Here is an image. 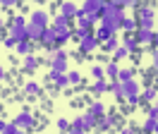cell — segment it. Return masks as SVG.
Wrapping results in <instances>:
<instances>
[{
	"label": "cell",
	"mask_w": 158,
	"mask_h": 134,
	"mask_svg": "<svg viewBox=\"0 0 158 134\" xmlns=\"http://www.w3.org/2000/svg\"><path fill=\"white\" fill-rule=\"evenodd\" d=\"M27 19H24V15H17V17L10 22V27H7V36H12L17 43H22V41H29V34H27Z\"/></svg>",
	"instance_id": "6da1fadb"
},
{
	"label": "cell",
	"mask_w": 158,
	"mask_h": 134,
	"mask_svg": "<svg viewBox=\"0 0 158 134\" xmlns=\"http://www.w3.org/2000/svg\"><path fill=\"white\" fill-rule=\"evenodd\" d=\"M29 19H31L29 24H34V27H39V29H48V22H50V17H48L46 10H34Z\"/></svg>",
	"instance_id": "7a4b0ae2"
},
{
	"label": "cell",
	"mask_w": 158,
	"mask_h": 134,
	"mask_svg": "<svg viewBox=\"0 0 158 134\" xmlns=\"http://www.w3.org/2000/svg\"><path fill=\"white\" fill-rule=\"evenodd\" d=\"M12 124L27 132V129H29L31 124H34V117H31V113H29V110H22V113L17 115V117H15V122H12Z\"/></svg>",
	"instance_id": "3957f363"
},
{
	"label": "cell",
	"mask_w": 158,
	"mask_h": 134,
	"mask_svg": "<svg viewBox=\"0 0 158 134\" xmlns=\"http://www.w3.org/2000/svg\"><path fill=\"white\" fill-rule=\"evenodd\" d=\"M115 124H118V117H115V115H103V117H98V124H96L94 132H106V129L115 127Z\"/></svg>",
	"instance_id": "277c9868"
},
{
	"label": "cell",
	"mask_w": 158,
	"mask_h": 134,
	"mask_svg": "<svg viewBox=\"0 0 158 134\" xmlns=\"http://www.w3.org/2000/svg\"><path fill=\"white\" fill-rule=\"evenodd\" d=\"M50 72H60V74H67V57H58L53 55V60H50Z\"/></svg>",
	"instance_id": "5b68a950"
},
{
	"label": "cell",
	"mask_w": 158,
	"mask_h": 134,
	"mask_svg": "<svg viewBox=\"0 0 158 134\" xmlns=\"http://www.w3.org/2000/svg\"><path fill=\"white\" fill-rule=\"evenodd\" d=\"M98 46H101V43L94 38V34H91V36H86L84 41H79V50H81V53H86V55H89V53H94Z\"/></svg>",
	"instance_id": "8992f818"
},
{
	"label": "cell",
	"mask_w": 158,
	"mask_h": 134,
	"mask_svg": "<svg viewBox=\"0 0 158 134\" xmlns=\"http://www.w3.org/2000/svg\"><path fill=\"white\" fill-rule=\"evenodd\" d=\"M137 15H139L137 22H153V17H156V10L148 7V5H139V7H137Z\"/></svg>",
	"instance_id": "52a82bcc"
},
{
	"label": "cell",
	"mask_w": 158,
	"mask_h": 134,
	"mask_svg": "<svg viewBox=\"0 0 158 134\" xmlns=\"http://www.w3.org/2000/svg\"><path fill=\"white\" fill-rule=\"evenodd\" d=\"M41 43H43V46H48V48L58 46V36H55V31H53V27L43 29V34H41Z\"/></svg>",
	"instance_id": "ba28073f"
},
{
	"label": "cell",
	"mask_w": 158,
	"mask_h": 134,
	"mask_svg": "<svg viewBox=\"0 0 158 134\" xmlns=\"http://www.w3.org/2000/svg\"><path fill=\"white\" fill-rule=\"evenodd\" d=\"M46 79H50V82L58 86V89H67V86H69L67 74H60V72H48V77H46Z\"/></svg>",
	"instance_id": "9c48e42d"
},
{
	"label": "cell",
	"mask_w": 158,
	"mask_h": 134,
	"mask_svg": "<svg viewBox=\"0 0 158 134\" xmlns=\"http://www.w3.org/2000/svg\"><path fill=\"white\" fill-rule=\"evenodd\" d=\"M77 12H79V7L74 5V2H60V15L62 17H67V19H77Z\"/></svg>",
	"instance_id": "30bf717a"
},
{
	"label": "cell",
	"mask_w": 158,
	"mask_h": 134,
	"mask_svg": "<svg viewBox=\"0 0 158 134\" xmlns=\"http://www.w3.org/2000/svg\"><path fill=\"white\" fill-rule=\"evenodd\" d=\"M125 98L127 96H141V86H139V82L137 79H129V82H125Z\"/></svg>",
	"instance_id": "8fae6325"
},
{
	"label": "cell",
	"mask_w": 158,
	"mask_h": 134,
	"mask_svg": "<svg viewBox=\"0 0 158 134\" xmlns=\"http://www.w3.org/2000/svg\"><path fill=\"white\" fill-rule=\"evenodd\" d=\"M81 122H84V132H86V129H96V124H98V117H96L94 113H89V110H86V113L81 115Z\"/></svg>",
	"instance_id": "7c38bea8"
},
{
	"label": "cell",
	"mask_w": 158,
	"mask_h": 134,
	"mask_svg": "<svg viewBox=\"0 0 158 134\" xmlns=\"http://www.w3.org/2000/svg\"><path fill=\"white\" fill-rule=\"evenodd\" d=\"M137 43H139V46H151V43H153V31L139 29V31H137Z\"/></svg>",
	"instance_id": "4fadbf2b"
},
{
	"label": "cell",
	"mask_w": 158,
	"mask_h": 134,
	"mask_svg": "<svg viewBox=\"0 0 158 134\" xmlns=\"http://www.w3.org/2000/svg\"><path fill=\"white\" fill-rule=\"evenodd\" d=\"M22 67H24L27 72H34V69L39 67V57L34 55V53H29L27 57H22Z\"/></svg>",
	"instance_id": "5bb4252c"
},
{
	"label": "cell",
	"mask_w": 158,
	"mask_h": 134,
	"mask_svg": "<svg viewBox=\"0 0 158 134\" xmlns=\"http://www.w3.org/2000/svg\"><path fill=\"white\" fill-rule=\"evenodd\" d=\"M108 84H110V89H108V91H110L113 96H115L118 101H120V98H125V86H122V82L113 79V82H108Z\"/></svg>",
	"instance_id": "9a60e30c"
},
{
	"label": "cell",
	"mask_w": 158,
	"mask_h": 134,
	"mask_svg": "<svg viewBox=\"0 0 158 134\" xmlns=\"http://www.w3.org/2000/svg\"><path fill=\"white\" fill-rule=\"evenodd\" d=\"M122 31H127V34H137V31H139V22L134 17H125V19H122Z\"/></svg>",
	"instance_id": "2e32d148"
},
{
	"label": "cell",
	"mask_w": 158,
	"mask_h": 134,
	"mask_svg": "<svg viewBox=\"0 0 158 134\" xmlns=\"http://www.w3.org/2000/svg\"><path fill=\"white\" fill-rule=\"evenodd\" d=\"M89 113H94L96 117H103V115H106V103H103V101H91Z\"/></svg>",
	"instance_id": "e0dca14e"
},
{
	"label": "cell",
	"mask_w": 158,
	"mask_h": 134,
	"mask_svg": "<svg viewBox=\"0 0 158 134\" xmlns=\"http://www.w3.org/2000/svg\"><path fill=\"white\" fill-rule=\"evenodd\" d=\"M50 27H53V31H62V29H69V19H67V17H62V15L58 12V17L53 19V24H50Z\"/></svg>",
	"instance_id": "ac0fdd59"
},
{
	"label": "cell",
	"mask_w": 158,
	"mask_h": 134,
	"mask_svg": "<svg viewBox=\"0 0 158 134\" xmlns=\"http://www.w3.org/2000/svg\"><path fill=\"white\" fill-rule=\"evenodd\" d=\"M120 46H122V48H127L129 53H132V50H137V46H139V43H137V36H134V34H127V36L120 41Z\"/></svg>",
	"instance_id": "d6986e66"
},
{
	"label": "cell",
	"mask_w": 158,
	"mask_h": 134,
	"mask_svg": "<svg viewBox=\"0 0 158 134\" xmlns=\"http://www.w3.org/2000/svg\"><path fill=\"white\" fill-rule=\"evenodd\" d=\"M27 34H29V41H34V43H41V34H43V29L34 27V24H27Z\"/></svg>",
	"instance_id": "ffe728a7"
},
{
	"label": "cell",
	"mask_w": 158,
	"mask_h": 134,
	"mask_svg": "<svg viewBox=\"0 0 158 134\" xmlns=\"http://www.w3.org/2000/svg\"><path fill=\"white\" fill-rule=\"evenodd\" d=\"M156 98H158L156 86H148V89H144V91H141V101H146V103H156Z\"/></svg>",
	"instance_id": "44dd1931"
},
{
	"label": "cell",
	"mask_w": 158,
	"mask_h": 134,
	"mask_svg": "<svg viewBox=\"0 0 158 134\" xmlns=\"http://www.w3.org/2000/svg\"><path fill=\"white\" fill-rule=\"evenodd\" d=\"M110 36H113V34H110L108 29H103V27H96V31H94V38L98 41L101 46H103V43H106V41H108Z\"/></svg>",
	"instance_id": "7402d4cb"
},
{
	"label": "cell",
	"mask_w": 158,
	"mask_h": 134,
	"mask_svg": "<svg viewBox=\"0 0 158 134\" xmlns=\"http://www.w3.org/2000/svg\"><path fill=\"white\" fill-rule=\"evenodd\" d=\"M118 82H129V79H134V69H129V67H120V72H118V77H115Z\"/></svg>",
	"instance_id": "603a6c76"
},
{
	"label": "cell",
	"mask_w": 158,
	"mask_h": 134,
	"mask_svg": "<svg viewBox=\"0 0 158 134\" xmlns=\"http://www.w3.org/2000/svg\"><path fill=\"white\" fill-rule=\"evenodd\" d=\"M91 89H94V94H96V96H101V94H106V91H108V89H110V84H108V82H106V79H96Z\"/></svg>",
	"instance_id": "cb8c5ba5"
},
{
	"label": "cell",
	"mask_w": 158,
	"mask_h": 134,
	"mask_svg": "<svg viewBox=\"0 0 158 134\" xmlns=\"http://www.w3.org/2000/svg\"><path fill=\"white\" fill-rule=\"evenodd\" d=\"M15 50H17L22 57H27L31 50H34V43H31V41H22V43H17V48H15Z\"/></svg>",
	"instance_id": "d4e9b609"
},
{
	"label": "cell",
	"mask_w": 158,
	"mask_h": 134,
	"mask_svg": "<svg viewBox=\"0 0 158 134\" xmlns=\"http://www.w3.org/2000/svg\"><path fill=\"white\" fill-rule=\"evenodd\" d=\"M103 48H106L108 53H115V50H118V48H120V41H118V36H110L108 41L103 43Z\"/></svg>",
	"instance_id": "484cf974"
},
{
	"label": "cell",
	"mask_w": 158,
	"mask_h": 134,
	"mask_svg": "<svg viewBox=\"0 0 158 134\" xmlns=\"http://www.w3.org/2000/svg\"><path fill=\"white\" fill-rule=\"evenodd\" d=\"M118 72H120L118 62H113V60H110L108 65H106V77H108V79H115V77H118Z\"/></svg>",
	"instance_id": "4316f807"
},
{
	"label": "cell",
	"mask_w": 158,
	"mask_h": 134,
	"mask_svg": "<svg viewBox=\"0 0 158 134\" xmlns=\"http://www.w3.org/2000/svg\"><path fill=\"white\" fill-rule=\"evenodd\" d=\"M72 36L77 38V41H84L86 36H91V31H89V29H84V27H77V29H72Z\"/></svg>",
	"instance_id": "83f0119b"
},
{
	"label": "cell",
	"mask_w": 158,
	"mask_h": 134,
	"mask_svg": "<svg viewBox=\"0 0 158 134\" xmlns=\"http://www.w3.org/2000/svg\"><path fill=\"white\" fill-rule=\"evenodd\" d=\"M91 77H94V79H106V67H101L98 62L91 65Z\"/></svg>",
	"instance_id": "f1b7e54d"
},
{
	"label": "cell",
	"mask_w": 158,
	"mask_h": 134,
	"mask_svg": "<svg viewBox=\"0 0 158 134\" xmlns=\"http://www.w3.org/2000/svg\"><path fill=\"white\" fill-rule=\"evenodd\" d=\"M67 82L72 86H79V84H81V74H79L77 69H69V72H67Z\"/></svg>",
	"instance_id": "f546056e"
},
{
	"label": "cell",
	"mask_w": 158,
	"mask_h": 134,
	"mask_svg": "<svg viewBox=\"0 0 158 134\" xmlns=\"http://www.w3.org/2000/svg\"><path fill=\"white\" fill-rule=\"evenodd\" d=\"M55 36H58V43H67L69 38H72V29H62V31H55Z\"/></svg>",
	"instance_id": "4dcf8cb0"
},
{
	"label": "cell",
	"mask_w": 158,
	"mask_h": 134,
	"mask_svg": "<svg viewBox=\"0 0 158 134\" xmlns=\"http://www.w3.org/2000/svg\"><path fill=\"white\" fill-rule=\"evenodd\" d=\"M41 91V86L36 84V82H27V84H24V94H29V96H36Z\"/></svg>",
	"instance_id": "1f68e13d"
},
{
	"label": "cell",
	"mask_w": 158,
	"mask_h": 134,
	"mask_svg": "<svg viewBox=\"0 0 158 134\" xmlns=\"http://www.w3.org/2000/svg\"><path fill=\"white\" fill-rule=\"evenodd\" d=\"M127 55H129V50H127V48H122V46H120L118 50L113 53V57H110V60H113V62H118V60H122V57H127Z\"/></svg>",
	"instance_id": "d6a6232c"
},
{
	"label": "cell",
	"mask_w": 158,
	"mask_h": 134,
	"mask_svg": "<svg viewBox=\"0 0 158 134\" xmlns=\"http://www.w3.org/2000/svg\"><path fill=\"white\" fill-rule=\"evenodd\" d=\"M141 129H144L146 134H153V129H156V120L146 117V120H144V124H141Z\"/></svg>",
	"instance_id": "836d02e7"
},
{
	"label": "cell",
	"mask_w": 158,
	"mask_h": 134,
	"mask_svg": "<svg viewBox=\"0 0 158 134\" xmlns=\"http://www.w3.org/2000/svg\"><path fill=\"white\" fill-rule=\"evenodd\" d=\"M55 127H58L60 132H69V120H65V117H58V120H55Z\"/></svg>",
	"instance_id": "e575fe53"
},
{
	"label": "cell",
	"mask_w": 158,
	"mask_h": 134,
	"mask_svg": "<svg viewBox=\"0 0 158 134\" xmlns=\"http://www.w3.org/2000/svg\"><path fill=\"white\" fill-rule=\"evenodd\" d=\"M69 129H84V122H81V115H77V117H72V122H69Z\"/></svg>",
	"instance_id": "d590c367"
},
{
	"label": "cell",
	"mask_w": 158,
	"mask_h": 134,
	"mask_svg": "<svg viewBox=\"0 0 158 134\" xmlns=\"http://www.w3.org/2000/svg\"><path fill=\"white\" fill-rule=\"evenodd\" d=\"M2 134H27V132H24V129H19V127H15V124H10V127H7Z\"/></svg>",
	"instance_id": "8d00e7d4"
},
{
	"label": "cell",
	"mask_w": 158,
	"mask_h": 134,
	"mask_svg": "<svg viewBox=\"0 0 158 134\" xmlns=\"http://www.w3.org/2000/svg\"><path fill=\"white\" fill-rule=\"evenodd\" d=\"M127 103L129 105H141L144 101H141V96H127Z\"/></svg>",
	"instance_id": "74e56055"
},
{
	"label": "cell",
	"mask_w": 158,
	"mask_h": 134,
	"mask_svg": "<svg viewBox=\"0 0 158 134\" xmlns=\"http://www.w3.org/2000/svg\"><path fill=\"white\" fill-rule=\"evenodd\" d=\"M2 46H5V48H17V41H15L12 36H5V41H2Z\"/></svg>",
	"instance_id": "f35d334b"
},
{
	"label": "cell",
	"mask_w": 158,
	"mask_h": 134,
	"mask_svg": "<svg viewBox=\"0 0 158 134\" xmlns=\"http://www.w3.org/2000/svg\"><path fill=\"white\" fill-rule=\"evenodd\" d=\"M122 5H125V7H129V10H137V7H139L137 0H122Z\"/></svg>",
	"instance_id": "ab89813d"
},
{
	"label": "cell",
	"mask_w": 158,
	"mask_h": 134,
	"mask_svg": "<svg viewBox=\"0 0 158 134\" xmlns=\"http://www.w3.org/2000/svg\"><path fill=\"white\" fill-rule=\"evenodd\" d=\"M0 5H2V10H7V7H15V5H19V2H17V0H2Z\"/></svg>",
	"instance_id": "60d3db41"
},
{
	"label": "cell",
	"mask_w": 158,
	"mask_h": 134,
	"mask_svg": "<svg viewBox=\"0 0 158 134\" xmlns=\"http://www.w3.org/2000/svg\"><path fill=\"white\" fill-rule=\"evenodd\" d=\"M148 117H151V120H156V122H158V110L153 108V105L148 108Z\"/></svg>",
	"instance_id": "b9f144b4"
},
{
	"label": "cell",
	"mask_w": 158,
	"mask_h": 134,
	"mask_svg": "<svg viewBox=\"0 0 158 134\" xmlns=\"http://www.w3.org/2000/svg\"><path fill=\"white\" fill-rule=\"evenodd\" d=\"M120 134H137V129H134V127H122Z\"/></svg>",
	"instance_id": "7bdbcfd3"
},
{
	"label": "cell",
	"mask_w": 158,
	"mask_h": 134,
	"mask_svg": "<svg viewBox=\"0 0 158 134\" xmlns=\"http://www.w3.org/2000/svg\"><path fill=\"white\" fill-rule=\"evenodd\" d=\"M12 122H7V120H0V134L5 132V129H7V127H10Z\"/></svg>",
	"instance_id": "ee69618b"
},
{
	"label": "cell",
	"mask_w": 158,
	"mask_h": 134,
	"mask_svg": "<svg viewBox=\"0 0 158 134\" xmlns=\"http://www.w3.org/2000/svg\"><path fill=\"white\" fill-rule=\"evenodd\" d=\"M153 67H156V69H158V48H156V50H153Z\"/></svg>",
	"instance_id": "f6af8a7d"
},
{
	"label": "cell",
	"mask_w": 158,
	"mask_h": 134,
	"mask_svg": "<svg viewBox=\"0 0 158 134\" xmlns=\"http://www.w3.org/2000/svg\"><path fill=\"white\" fill-rule=\"evenodd\" d=\"M153 43H156V48H158V29L153 31Z\"/></svg>",
	"instance_id": "bcb514c9"
},
{
	"label": "cell",
	"mask_w": 158,
	"mask_h": 134,
	"mask_svg": "<svg viewBox=\"0 0 158 134\" xmlns=\"http://www.w3.org/2000/svg\"><path fill=\"white\" fill-rule=\"evenodd\" d=\"M2 79H5V67L0 65V82H2Z\"/></svg>",
	"instance_id": "7dc6e473"
},
{
	"label": "cell",
	"mask_w": 158,
	"mask_h": 134,
	"mask_svg": "<svg viewBox=\"0 0 158 134\" xmlns=\"http://www.w3.org/2000/svg\"><path fill=\"white\" fill-rule=\"evenodd\" d=\"M2 24H5V19H2V17H0V29H2Z\"/></svg>",
	"instance_id": "c3c4849f"
},
{
	"label": "cell",
	"mask_w": 158,
	"mask_h": 134,
	"mask_svg": "<svg viewBox=\"0 0 158 134\" xmlns=\"http://www.w3.org/2000/svg\"><path fill=\"white\" fill-rule=\"evenodd\" d=\"M153 134H158V122H156V129H153Z\"/></svg>",
	"instance_id": "681fc988"
},
{
	"label": "cell",
	"mask_w": 158,
	"mask_h": 134,
	"mask_svg": "<svg viewBox=\"0 0 158 134\" xmlns=\"http://www.w3.org/2000/svg\"><path fill=\"white\" fill-rule=\"evenodd\" d=\"M153 108H156V110H158V98H156V105H153Z\"/></svg>",
	"instance_id": "f907efd6"
},
{
	"label": "cell",
	"mask_w": 158,
	"mask_h": 134,
	"mask_svg": "<svg viewBox=\"0 0 158 134\" xmlns=\"http://www.w3.org/2000/svg\"><path fill=\"white\" fill-rule=\"evenodd\" d=\"M156 79H158V69H156Z\"/></svg>",
	"instance_id": "816d5d0a"
},
{
	"label": "cell",
	"mask_w": 158,
	"mask_h": 134,
	"mask_svg": "<svg viewBox=\"0 0 158 134\" xmlns=\"http://www.w3.org/2000/svg\"><path fill=\"white\" fill-rule=\"evenodd\" d=\"M65 134H69V132H65Z\"/></svg>",
	"instance_id": "f5cc1de1"
}]
</instances>
